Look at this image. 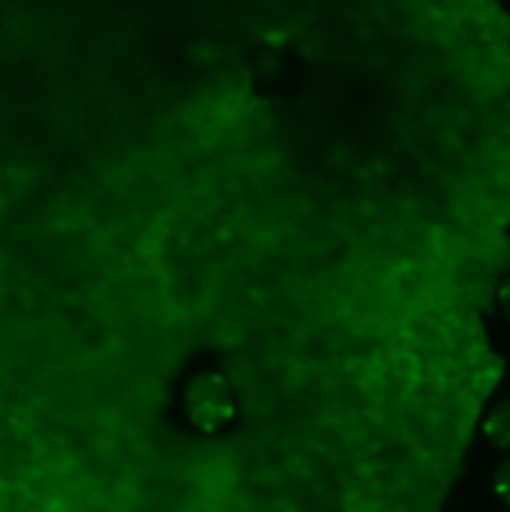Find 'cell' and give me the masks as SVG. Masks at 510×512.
<instances>
[{
	"label": "cell",
	"instance_id": "cell-1",
	"mask_svg": "<svg viewBox=\"0 0 510 512\" xmlns=\"http://www.w3.org/2000/svg\"><path fill=\"white\" fill-rule=\"evenodd\" d=\"M183 413L198 433H220L235 418V395L220 373L193 375L183 390Z\"/></svg>",
	"mask_w": 510,
	"mask_h": 512
},
{
	"label": "cell",
	"instance_id": "cell-2",
	"mask_svg": "<svg viewBox=\"0 0 510 512\" xmlns=\"http://www.w3.org/2000/svg\"><path fill=\"white\" fill-rule=\"evenodd\" d=\"M483 435L498 450H510V398H503L490 408L483 420Z\"/></svg>",
	"mask_w": 510,
	"mask_h": 512
},
{
	"label": "cell",
	"instance_id": "cell-3",
	"mask_svg": "<svg viewBox=\"0 0 510 512\" xmlns=\"http://www.w3.org/2000/svg\"><path fill=\"white\" fill-rule=\"evenodd\" d=\"M493 488H495V495H498V498L510 508V458H505L503 463L495 468Z\"/></svg>",
	"mask_w": 510,
	"mask_h": 512
},
{
	"label": "cell",
	"instance_id": "cell-4",
	"mask_svg": "<svg viewBox=\"0 0 510 512\" xmlns=\"http://www.w3.org/2000/svg\"><path fill=\"white\" fill-rule=\"evenodd\" d=\"M498 308H500V313H503V318L510 323V278L505 280L503 285H500V290H498Z\"/></svg>",
	"mask_w": 510,
	"mask_h": 512
}]
</instances>
